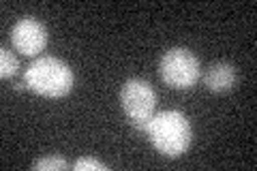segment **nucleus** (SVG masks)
<instances>
[{
	"instance_id": "nucleus-1",
	"label": "nucleus",
	"mask_w": 257,
	"mask_h": 171,
	"mask_svg": "<svg viewBox=\"0 0 257 171\" xmlns=\"http://www.w3.org/2000/svg\"><path fill=\"white\" fill-rule=\"evenodd\" d=\"M146 135L150 143L157 148V152H161L167 158L182 156L189 150L191 139H193L187 116L176 109L155 113L146 126Z\"/></svg>"
},
{
	"instance_id": "nucleus-2",
	"label": "nucleus",
	"mask_w": 257,
	"mask_h": 171,
	"mask_svg": "<svg viewBox=\"0 0 257 171\" xmlns=\"http://www.w3.org/2000/svg\"><path fill=\"white\" fill-rule=\"evenodd\" d=\"M24 84H26L28 90H32L39 96L62 99V96H67L73 90L75 75L64 60L56 58V56H43V58H37L26 69Z\"/></svg>"
},
{
	"instance_id": "nucleus-3",
	"label": "nucleus",
	"mask_w": 257,
	"mask_h": 171,
	"mask_svg": "<svg viewBox=\"0 0 257 171\" xmlns=\"http://www.w3.org/2000/svg\"><path fill=\"white\" fill-rule=\"evenodd\" d=\"M159 75L174 90H189L199 79V58L189 47H172L161 56Z\"/></svg>"
},
{
	"instance_id": "nucleus-4",
	"label": "nucleus",
	"mask_w": 257,
	"mask_h": 171,
	"mask_svg": "<svg viewBox=\"0 0 257 171\" xmlns=\"http://www.w3.org/2000/svg\"><path fill=\"white\" fill-rule=\"evenodd\" d=\"M120 105L128 122L140 131H146L148 122L155 116L157 92L146 79H128L120 90Z\"/></svg>"
},
{
	"instance_id": "nucleus-5",
	"label": "nucleus",
	"mask_w": 257,
	"mask_h": 171,
	"mask_svg": "<svg viewBox=\"0 0 257 171\" xmlns=\"http://www.w3.org/2000/svg\"><path fill=\"white\" fill-rule=\"evenodd\" d=\"M11 43L22 56L35 58L47 47V28L35 18H22L11 28Z\"/></svg>"
},
{
	"instance_id": "nucleus-6",
	"label": "nucleus",
	"mask_w": 257,
	"mask_h": 171,
	"mask_svg": "<svg viewBox=\"0 0 257 171\" xmlns=\"http://www.w3.org/2000/svg\"><path fill=\"white\" fill-rule=\"evenodd\" d=\"M236 84H238V73L234 64L229 62H214L204 73V86L210 92H216V94L231 92Z\"/></svg>"
},
{
	"instance_id": "nucleus-7",
	"label": "nucleus",
	"mask_w": 257,
	"mask_h": 171,
	"mask_svg": "<svg viewBox=\"0 0 257 171\" xmlns=\"http://www.w3.org/2000/svg\"><path fill=\"white\" fill-rule=\"evenodd\" d=\"M18 69H20V62L15 58V54L9 52L7 47L0 50V77L3 79H9L18 75Z\"/></svg>"
},
{
	"instance_id": "nucleus-8",
	"label": "nucleus",
	"mask_w": 257,
	"mask_h": 171,
	"mask_svg": "<svg viewBox=\"0 0 257 171\" xmlns=\"http://www.w3.org/2000/svg\"><path fill=\"white\" fill-rule=\"evenodd\" d=\"M32 169L35 171H62V169H69V162L62 156H58V154H54V156H45L41 160L32 162Z\"/></svg>"
},
{
	"instance_id": "nucleus-9",
	"label": "nucleus",
	"mask_w": 257,
	"mask_h": 171,
	"mask_svg": "<svg viewBox=\"0 0 257 171\" xmlns=\"http://www.w3.org/2000/svg\"><path fill=\"white\" fill-rule=\"evenodd\" d=\"M73 169H75V171H88V169L107 171V165H105V162H101V160H96V158H92V156H82V158L75 160Z\"/></svg>"
}]
</instances>
